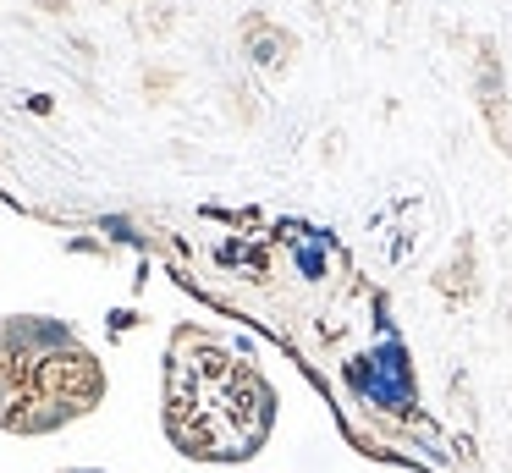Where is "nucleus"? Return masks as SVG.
Wrapping results in <instances>:
<instances>
[{
	"label": "nucleus",
	"instance_id": "obj_1",
	"mask_svg": "<svg viewBox=\"0 0 512 473\" xmlns=\"http://www.w3.org/2000/svg\"><path fill=\"white\" fill-rule=\"evenodd\" d=\"M160 424L193 462H248L276 429V385L215 330L177 325L166 347Z\"/></svg>",
	"mask_w": 512,
	"mask_h": 473
},
{
	"label": "nucleus",
	"instance_id": "obj_2",
	"mask_svg": "<svg viewBox=\"0 0 512 473\" xmlns=\"http://www.w3.org/2000/svg\"><path fill=\"white\" fill-rule=\"evenodd\" d=\"M105 402V363L72 325L45 314L0 319V429L56 435Z\"/></svg>",
	"mask_w": 512,
	"mask_h": 473
},
{
	"label": "nucleus",
	"instance_id": "obj_3",
	"mask_svg": "<svg viewBox=\"0 0 512 473\" xmlns=\"http://www.w3.org/2000/svg\"><path fill=\"white\" fill-rule=\"evenodd\" d=\"M474 83H479V105H485V121L496 127L501 149H512V143H507V121H501V105H507V83H501V55H496V44H479Z\"/></svg>",
	"mask_w": 512,
	"mask_h": 473
},
{
	"label": "nucleus",
	"instance_id": "obj_4",
	"mask_svg": "<svg viewBox=\"0 0 512 473\" xmlns=\"http://www.w3.org/2000/svg\"><path fill=\"white\" fill-rule=\"evenodd\" d=\"M243 44H248V55H254L259 66H287V55L298 50V39H292L287 28H276V22H265V17H254V22H243Z\"/></svg>",
	"mask_w": 512,
	"mask_h": 473
},
{
	"label": "nucleus",
	"instance_id": "obj_5",
	"mask_svg": "<svg viewBox=\"0 0 512 473\" xmlns=\"http://www.w3.org/2000/svg\"><path fill=\"white\" fill-rule=\"evenodd\" d=\"M67 473H100V468H67Z\"/></svg>",
	"mask_w": 512,
	"mask_h": 473
},
{
	"label": "nucleus",
	"instance_id": "obj_6",
	"mask_svg": "<svg viewBox=\"0 0 512 473\" xmlns=\"http://www.w3.org/2000/svg\"><path fill=\"white\" fill-rule=\"evenodd\" d=\"M507 319H512V292H507Z\"/></svg>",
	"mask_w": 512,
	"mask_h": 473
}]
</instances>
